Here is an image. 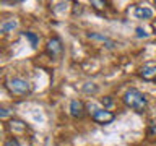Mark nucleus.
<instances>
[{"label": "nucleus", "instance_id": "7", "mask_svg": "<svg viewBox=\"0 0 156 146\" xmlns=\"http://www.w3.org/2000/svg\"><path fill=\"white\" fill-rule=\"evenodd\" d=\"M88 37H90V39H94V41H99V42H102V44H106L107 49H114V47L117 46V42H114L112 39L102 36V34H98V33H88Z\"/></svg>", "mask_w": 156, "mask_h": 146}, {"label": "nucleus", "instance_id": "2", "mask_svg": "<svg viewBox=\"0 0 156 146\" xmlns=\"http://www.w3.org/2000/svg\"><path fill=\"white\" fill-rule=\"evenodd\" d=\"M7 88L13 94H26L31 89L29 83L26 80H23V78H10L7 81Z\"/></svg>", "mask_w": 156, "mask_h": 146}, {"label": "nucleus", "instance_id": "4", "mask_svg": "<svg viewBox=\"0 0 156 146\" xmlns=\"http://www.w3.org/2000/svg\"><path fill=\"white\" fill-rule=\"evenodd\" d=\"M46 50H47L49 55H52V57H58V55L62 54V50H63L60 39H58V37H52V39H49V41H47V46H46Z\"/></svg>", "mask_w": 156, "mask_h": 146}, {"label": "nucleus", "instance_id": "5", "mask_svg": "<svg viewBox=\"0 0 156 146\" xmlns=\"http://www.w3.org/2000/svg\"><path fill=\"white\" fill-rule=\"evenodd\" d=\"M140 76L146 81L156 80V63H153V62L145 63V65L140 68Z\"/></svg>", "mask_w": 156, "mask_h": 146}, {"label": "nucleus", "instance_id": "13", "mask_svg": "<svg viewBox=\"0 0 156 146\" xmlns=\"http://www.w3.org/2000/svg\"><path fill=\"white\" fill-rule=\"evenodd\" d=\"M3 146H20V141H18L16 138H8V140L3 143Z\"/></svg>", "mask_w": 156, "mask_h": 146}, {"label": "nucleus", "instance_id": "17", "mask_svg": "<svg viewBox=\"0 0 156 146\" xmlns=\"http://www.w3.org/2000/svg\"><path fill=\"white\" fill-rule=\"evenodd\" d=\"M102 104L106 107H109V106H112V99L111 97H102Z\"/></svg>", "mask_w": 156, "mask_h": 146}, {"label": "nucleus", "instance_id": "9", "mask_svg": "<svg viewBox=\"0 0 156 146\" xmlns=\"http://www.w3.org/2000/svg\"><path fill=\"white\" fill-rule=\"evenodd\" d=\"M10 128H12L13 131H24V130H26V125H24L23 123V122L21 120H12V122H10Z\"/></svg>", "mask_w": 156, "mask_h": 146}, {"label": "nucleus", "instance_id": "8", "mask_svg": "<svg viewBox=\"0 0 156 146\" xmlns=\"http://www.w3.org/2000/svg\"><path fill=\"white\" fill-rule=\"evenodd\" d=\"M133 13L138 19H148V18L153 16V12H151L150 8H146V7H136Z\"/></svg>", "mask_w": 156, "mask_h": 146}, {"label": "nucleus", "instance_id": "11", "mask_svg": "<svg viewBox=\"0 0 156 146\" xmlns=\"http://www.w3.org/2000/svg\"><path fill=\"white\" fill-rule=\"evenodd\" d=\"M23 36L26 37L29 42H31V46H33V47H36V46H37V36H36L34 33H23Z\"/></svg>", "mask_w": 156, "mask_h": 146}, {"label": "nucleus", "instance_id": "15", "mask_svg": "<svg viewBox=\"0 0 156 146\" xmlns=\"http://www.w3.org/2000/svg\"><path fill=\"white\" fill-rule=\"evenodd\" d=\"M10 112L8 109H5V107H0V119H7V117H10Z\"/></svg>", "mask_w": 156, "mask_h": 146}, {"label": "nucleus", "instance_id": "19", "mask_svg": "<svg viewBox=\"0 0 156 146\" xmlns=\"http://www.w3.org/2000/svg\"><path fill=\"white\" fill-rule=\"evenodd\" d=\"M154 7H156V2H154Z\"/></svg>", "mask_w": 156, "mask_h": 146}, {"label": "nucleus", "instance_id": "16", "mask_svg": "<svg viewBox=\"0 0 156 146\" xmlns=\"http://www.w3.org/2000/svg\"><path fill=\"white\" fill-rule=\"evenodd\" d=\"M135 33H136V37H146V36H148V33L143 31L141 28H136V29H135Z\"/></svg>", "mask_w": 156, "mask_h": 146}, {"label": "nucleus", "instance_id": "12", "mask_svg": "<svg viewBox=\"0 0 156 146\" xmlns=\"http://www.w3.org/2000/svg\"><path fill=\"white\" fill-rule=\"evenodd\" d=\"M83 91H85V92H96L98 91V86H94L93 83H86V85L83 86Z\"/></svg>", "mask_w": 156, "mask_h": 146}, {"label": "nucleus", "instance_id": "6", "mask_svg": "<svg viewBox=\"0 0 156 146\" xmlns=\"http://www.w3.org/2000/svg\"><path fill=\"white\" fill-rule=\"evenodd\" d=\"M70 115L75 119H81L85 115V104L80 99H73L70 102Z\"/></svg>", "mask_w": 156, "mask_h": 146}, {"label": "nucleus", "instance_id": "14", "mask_svg": "<svg viewBox=\"0 0 156 146\" xmlns=\"http://www.w3.org/2000/svg\"><path fill=\"white\" fill-rule=\"evenodd\" d=\"M91 5H93L94 8L101 10V8H104V7H106V2H99V0H91Z\"/></svg>", "mask_w": 156, "mask_h": 146}, {"label": "nucleus", "instance_id": "10", "mask_svg": "<svg viewBox=\"0 0 156 146\" xmlns=\"http://www.w3.org/2000/svg\"><path fill=\"white\" fill-rule=\"evenodd\" d=\"M16 21H15V19H8V21L7 23H3L2 24V31L3 33H8V31H12V29H15V28H16Z\"/></svg>", "mask_w": 156, "mask_h": 146}, {"label": "nucleus", "instance_id": "18", "mask_svg": "<svg viewBox=\"0 0 156 146\" xmlns=\"http://www.w3.org/2000/svg\"><path fill=\"white\" fill-rule=\"evenodd\" d=\"M0 133H2V125H0Z\"/></svg>", "mask_w": 156, "mask_h": 146}, {"label": "nucleus", "instance_id": "1", "mask_svg": "<svg viewBox=\"0 0 156 146\" xmlns=\"http://www.w3.org/2000/svg\"><path fill=\"white\" fill-rule=\"evenodd\" d=\"M122 99H124V104L127 107H130L132 110L138 112V114H143V112L146 110V106H148V101H146L145 94L140 92L138 89H135V88L127 89Z\"/></svg>", "mask_w": 156, "mask_h": 146}, {"label": "nucleus", "instance_id": "3", "mask_svg": "<svg viewBox=\"0 0 156 146\" xmlns=\"http://www.w3.org/2000/svg\"><path fill=\"white\" fill-rule=\"evenodd\" d=\"M91 117L96 123H101V125L111 123V122L114 120V114H112L111 110H106V109H96L91 114Z\"/></svg>", "mask_w": 156, "mask_h": 146}]
</instances>
